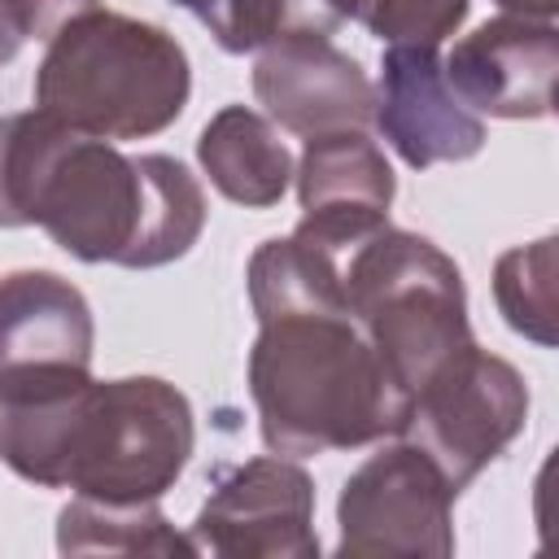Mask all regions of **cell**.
I'll list each match as a JSON object with an SVG mask.
<instances>
[{"mask_svg": "<svg viewBox=\"0 0 559 559\" xmlns=\"http://www.w3.org/2000/svg\"><path fill=\"white\" fill-rule=\"evenodd\" d=\"M493 4L507 13H520V17H537V22H555V13H559V0H493Z\"/></svg>", "mask_w": 559, "mask_h": 559, "instance_id": "22", "label": "cell"}, {"mask_svg": "<svg viewBox=\"0 0 559 559\" xmlns=\"http://www.w3.org/2000/svg\"><path fill=\"white\" fill-rule=\"evenodd\" d=\"M57 131L61 122L39 109L0 118V227H26V201Z\"/></svg>", "mask_w": 559, "mask_h": 559, "instance_id": "18", "label": "cell"}, {"mask_svg": "<svg viewBox=\"0 0 559 559\" xmlns=\"http://www.w3.org/2000/svg\"><path fill=\"white\" fill-rule=\"evenodd\" d=\"M493 301L511 332L555 345L559 341V301H555V236H542L533 245H515L493 266Z\"/></svg>", "mask_w": 559, "mask_h": 559, "instance_id": "16", "label": "cell"}, {"mask_svg": "<svg viewBox=\"0 0 559 559\" xmlns=\"http://www.w3.org/2000/svg\"><path fill=\"white\" fill-rule=\"evenodd\" d=\"M371 122L411 170L467 162L485 148V122L454 96L441 57L428 44L384 48Z\"/></svg>", "mask_w": 559, "mask_h": 559, "instance_id": "10", "label": "cell"}, {"mask_svg": "<svg viewBox=\"0 0 559 559\" xmlns=\"http://www.w3.org/2000/svg\"><path fill=\"white\" fill-rule=\"evenodd\" d=\"M22 44H26V39H22V31H17V22H13V13H9V0H0V66H9Z\"/></svg>", "mask_w": 559, "mask_h": 559, "instance_id": "21", "label": "cell"}, {"mask_svg": "<svg viewBox=\"0 0 559 559\" xmlns=\"http://www.w3.org/2000/svg\"><path fill=\"white\" fill-rule=\"evenodd\" d=\"M253 96L271 122L310 140L328 131H362L371 122L376 83L323 31L297 26L262 44Z\"/></svg>", "mask_w": 559, "mask_h": 559, "instance_id": "9", "label": "cell"}, {"mask_svg": "<svg viewBox=\"0 0 559 559\" xmlns=\"http://www.w3.org/2000/svg\"><path fill=\"white\" fill-rule=\"evenodd\" d=\"M524 424H528L524 376L507 358L467 341L419 384L402 437L415 441L463 493L524 432Z\"/></svg>", "mask_w": 559, "mask_h": 559, "instance_id": "6", "label": "cell"}, {"mask_svg": "<svg viewBox=\"0 0 559 559\" xmlns=\"http://www.w3.org/2000/svg\"><path fill=\"white\" fill-rule=\"evenodd\" d=\"M26 223L79 262L153 271L201 240L205 192L179 157H131L109 140L61 127L35 175Z\"/></svg>", "mask_w": 559, "mask_h": 559, "instance_id": "1", "label": "cell"}, {"mask_svg": "<svg viewBox=\"0 0 559 559\" xmlns=\"http://www.w3.org/2000/svg\"><path fill=\"white\" fill-rule=\"evenodd\" d=\"M192 406L162 376L92 380L61 454V489L96 502H157L192 459Z\"/></svg>", "mask_w": 559, "mask_h": 559, "instance_id": "5", "label": "cell"}, {"mask_svg": "<svg viewBox=\"0 0 559 559\" xmlns=\"http://www.w3.org/2000/svg\"><path fill=\"white\" fill-rule=\"evenodd\" d=\"M61 555H197L192 537H179L157 502H96L74 498L57 515Z\"/></svg>", "mask_w": 559, "mask_h": 559, "instance_id": "15", "label": "cell"}, {"mask_svg": "<svg viewBox=\"0 0 559 559\" xmlns=\"http://www.w3.org/2000/svg\"><path fill=\"white\" fill-rule=\"evenodd\" d=\"M445 66V83L472 114L546 118L555 109L559 31L555 22L502 13L463 35Z\"/></svg>", "mask_w": 559, "mask_h": 559, "instance_id": "11", "label": "cell"}, {"mask_svg": "<svg viewBox=\"0 0 559 559\" xmlns=\"http://www.w3.org/2000/svg\"><path fill=\"white\" fill-rule=\"evenodd\" d=\"M249 397L266 450L293 459L402 437L411 415L380 354L341 310H284L258 319Z\"/></svg>", "mask_w": 559, "mask_h": 559, "instance_id": "2", "label": "cell"}, {"mask_svg": "<svg viewBox=\"0 0 559 559\" xmlns=\"http://www.w3.org/2000/svg\"><path fill=\"white\" fill-rule=\"evenodd\" d=\"M192 96L183 44L144 17L92 9L66 22L35 70V109L92 140H148Z\"/></svg>", "mask_w": 559, "mask_h": 559, "instance_id": "3", "label": "cell"}, {"mask_svg": "<svg viewBox=\"0 0 559 559\" xmlns=\"http://www.w3.org/2000/svg\"><path fill=\"white\" fill-rule=\"evenodd\" d=\"M197 162L210 183L245 210L275 205L293 183V153L284 148L275 122L245 105H223L205 122L197 140Z\"/></svg>", "mask_w": 559, "mask_h": 559, "instance_id": "13", "label": "cell"}, {"mask_svg": "<svg viewBox=\"0 0 559 559\" xmlns=\"http://www.w3.org/2000/svg\"><path fill=\"white\" fill-rule=\"evenodd\" d=\"M454 498L445 472L415 445H380L358 463L336 498V555H454Z\"/></svg>", "mask_w": 559, "mask_h": 559, "instance_id": "7", "label": "cell"}, {"mask_svg": "<svg viewBox=\"0 0 559 559\" xmlns=\"http://www.w3.org/2000/svg\"><path fill=\"white\" fill-rule=\"evenodd\" d=\"M341 310L380 354L406 406L450 354L476 341L467 328V288L454 258L428 236L389 223L367 231L345 253Z\"/></svg>", "mask_w": 559, "mask_h": 559, "instance_id": "4", "label": "cell"}, {"mask_svg": "<svg viewBox=\"0 0 559 559\" xmlns=\"http://www.w3.org/2000/svg\"><path fill=\"white\" fill-rule=\"evenodd\" d=\"M175 9H188L223 52H253L271 35H280L288 0H170Z\"/></svg>", "mask_w": 559, "mask_h": 559, "instance_id": "19", "label": "cell"}, {"mask_svg": "<svg viewBox=\"0 0 559 559\" xmlns=\"http://www.w3.org/2000/svg\"><path fill=\"white\" fill-rule=\"evenodd\" d=\"M197 555L223 559H314V480L284 454H262L214 476L188 528Z\"/></svg>", "mask_w": 559, "mask_h": 559, "instance_id": "8", "label": "cell"}, {"mask_svg": "<svg viewBox=\"0 0 559 559\" xmlns=\"http://www.w3.org/2000/svg\"><path fill=\"white\" fill-rule=\"evenodd\" d=\"M297 201L306 214L345 210V214H389L397 179L367 131H328L310 135L297 162Z\"/></svg>", "mask_w": 559, "mask_h": 559, "instance_id": "14", "label": "cell"}, {"mask_svg": "<svg viewBox=\"0 0 559 559\" xmlns=\"http://www.w3.org/2000/svg\"><path fill=\"white\" fill-rule=\"evenodd\" d=\"M341 22H362L384 44H428L437 48L467 22L472 0H314Z\"/></svg>", "mask_w": 559, "mask_h": 559, "instance_id": "17", "label": "cell"}, {"mask_svg": "<svg viewBox=\"0 0 559 559\" xmlns=\"http://www.w3.org/2000/svg\"><path fill=\"white\" fill-rule=\"evenodd\" d=\"M100 9V0H9V13L22 39H52L66 22Z\"/></svg>", "mask_w": 559, "mask_h": 559, "instance_id": "20", "label": "cell"}, {"mask_svg": "<svg viewBox=\"0 0 559 559\" xmlns=\"http://www.w3.org/2000/svg\"><path fill=\"white\" fill-rule=\"evenodd\" d=\"M96 323L87 297L57 271L0 275V371L35 362L92 367Z\"/></svg>", "mask_w": 559, "mask_h": 559, "instance_id": "12", "label": "cell"}]
</instances>
